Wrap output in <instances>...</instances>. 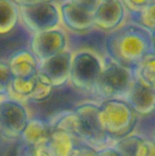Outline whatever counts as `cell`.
<instances>
[{
	"instance_id": "21",
	"label": "cell",
	"mask_w": 155,
	"mask_h": 156,
	"mask_svg": "<svg viewBox=\"0 0 155 156\" xmlns=\"http://www.w3.org/2000/svg\"><path fill=\"white\" fill-rule=\"evenodd\" d=\"M153 50H154L155 53V32L153 35Z\"/></svg>"
},
{
	"instance_id": "5",
	"label": "cell",
	"mask_w": 155,
	"mask_h": 156,
	"mask_svg": "<svg viewBox=\"0 0 155 156\" xmlns=\"http://www.w3.org/2000/svg\"><path fill=\"white\" fill-rule=\"evenodd\" d=\"M66 46V35L58 27L32 34L30 40V50L39 62L65 50Z\"/></svg>"
},
{
	"instance_id": "12",
	"label": "cell",
	"mask_w": 155,
	"mask_h": 156,
	"mask_svg": "<svg viewBox=\"0 0 155 156\" xmlns=\"http://www.w3.org/2000/svg\"><path fill=\"white\" fill-rule=\"evenodd\" d=\"M19 20V6L13 0H0V36L11 33Z\"/></svg>"
},
{
	"instance_id": "8",
	"label": "cell",
	"mask_w": 155,
	"mask_h": 156,
	"mask_svg": "<svg viewBox=\"0 0 155 156\" xmlns=\"http://www.w3.org/2000/svg\"><path fill=\"white\" fill-rule=\"evenodd\" d=\"M128 68L118 63L111 64L102 69L95 84L105 93L111 94L125 90L130 83Z\"/></svg>"
},
{
	"instance_id": "10",
	"label": "cell",
	"mask_w": 155,
	"mask_h": 156,
	"mask_svg": "<svg viewBox=\"0 0 155 156\" xmlns=\"http://www.w3.org/2000/svg\"><path fill=\"white\" fill-rule=\"evenodd\" d=\"M13 78L30 79L38 72L39 61L27 49H20L14 52L7 60Z\"/></svg>"
},
{
	"instance_id": "16",
	"label": "cell",
	"mask_w": 155,
	"mask_h": 156,
	"mask_svg": "<svg viewBox=\"0 0 155 156\" xmlns=\"http://www.w3.org/2000/svg\"><path fill=\"white\" fill-rule=\"evenodd\" d=\"M140 75L145 84L155 86V57L143 61Z\"/></svg>"
},
{
	"instance_id": "3",
	"label": "cell",
	"mask_w": 155,
	"mask_h": 156,
	"mask_svg": "<svg viewBox=\"0 0 155 156\" xmlns=\"http://www.w3.org/2000/svg\"><path fill=\"white\" fill-rule=\"evenodd\" d=\"M20 20L32 34L57 28L61 22L60 8L53 2L19 6Z\"/></svg>"
},
{
	"instance_id": "15",
	"label": "cell",
	"mask_w": 155,
	"mask_h": 156,
	"mask_svg": "<svg viewBox=\"0 0 155 156\" xmlns=\"http://www.w3.org/2000/svg\"><path fill=\"white\" fill-rule=\"evenodd\" d=\"M13 75L7 62L0 60V99L8 96Z\"/></svg>"
},
{
	"instance_id": "2",
	"label": "cell",
	"mask_w": 155,
	"mask_h": 156,
	"mask_svg": "<svg viewBox=\"0 0 155 156\" xmlns=\"http://www.w3.org/2000/svg\"><path fill=\"white\" fill-rule=\"evenodd\" d=\"M30 114L25 103L11 98L0 99V136L9 142H18Z\"/></svg>"
},
{
	"instance_id": "18",
	"label": "cell",
	"mask_w": 155,
	"mask_h": 156,
	"mask_svg": "<svg viewBox=\"0 0 155 156\" xmlns=\"http://www.w3.org/2000/svg\"><path fill=\"white\" fill-rule=\"evenodd\" d=\"M123 5L132 11H141L142 9L153 5L155 0H123Z\"/></svg>"
},
{
	"instance_id": "1",
	"label": "cell",
	"mask_w": 155,
	"mask_h": 156,
	"mask_svg": "<svg viewBox=\"0 0 155 156\" xmlns=\"http://www.w3.org/2000/svg\"><path fill=\"white\" fill-rule=\"evenodd\" d=\"M143 26H126L114 31L108 38L107 50L113 60L125 67L141 64L147 57L153 37Z\"/></svg>"
},
{
	"instance_id": "11",
	"label": "cell",
	"mask_w": 155,
	"mask_h": 156,
	"mask_svg": "<svg viewBox=\"0 0 155 156\" xmlns=\"http://www.w3.org/2000/svg\"><path fill=\"white\" fill-rule=\"evenodd\" d=\"M52 131L48 120L40 117H30L19 141L26 145H33L48 138Z\"/></svg>"
},
{
	"instance_id": "9",
	"label": "cell",
	"mask_w": 155,
	"mask_h": 156,
	"mask_svg": "<svg viewBox=\"0 0 155 156\" xmlns=\"http://www.w3.org/2000/svg\"><path fill=\"white\" fill-rule=\"evenodd\" d=\"M61 22L69 29L83 32L90 29L93 26V14L86 11L71 2L68 1L60 5Z\"/></svg>"
},
{
	"instance_id": "17",
	"label": "cell",
	"mask_w": 155,
	"mask_h": 156,
	"mask_svg": "<svg viewBox=\"0 0 155 156\" xmlns=\"http://www.w3.org/2000/svg\"><path fill=\"white\" fill-rule=\"evenodd\" d=\"M139 23L149 31L155 32V3L139 11Z\"/></svg>"
},
{
	"instance_id": "14",
	"label": "cell",
	"mask_w": 155,
	"mask_h": 156,
	"mask_svg": "<svg viewBox=\"0 0 155 156\" xmlns=\"http://www.w3.org/2000/svg\"><path fill=\"white\" fill-rule=\"evenodd\" d=\"M48 139L49 137L33 145H26L18 141L14 150V156H54Z\"/></svg>"
},
{
	"instance_id": "4",
	"label": "cell",
	"mask_w": 155,
	"mask_h": 156,
	"mask_svg": "<svg viewBox=\"0 0 155 156\" xmlns=\"http://www.w3.org/2000/svg\"><path fill=\"white\" fill-rule=\"evenodd\" d=\"M102 69L100 60L96 55L80 51L72 57L69 79L78 88H90L96 83Z\"/></svg>"
},
{
	"instance_id": "13",
	"label": "cell",
	"mask_w": 155,
	"mask_h": 156,
	"mask_svg": "<svg viewBox=\"0 0 155 156\" xmlns=\"http://www.w3.org/2000/svg\"><path fill=\"white\" fill-rule=\"evenodd\" d=\"M53 90H54V86L51 83V81L48 80V78L38 71L37 74L34 90L30 94L27 102H33L37 104L43 102L48 99H49V97L53 92Z\"/></svg>"
},
{
	"instance_id": "7",
	"label": "cell",
	"mask_w": 155,
	"mask_h": 156,
	"mask_svg": "<svg viewBox=\"0 0 155 156\" xmlns=\"http://www.w3.org/2000/svg\"><path fill=\"white\" fill-rule=\"evenodd\" d=\"M124 5L121 0H101L93 13V23L103 30L116 28L124 18Z\"/></svg>"
},
{
	"instance_id": "19",
	"label": "cell",
	"mask_w": 155,
	"mask_h": 156,
	"mask_svg": "<svg viewBox=\"0 0 155 156\" xmlns=\"http://www.w3.org/2000/svg\"><path fill=\"white\" fill-rule=\"evenodd\" d=\"M69 2L93 14L96 8L99 6L101 0H69Z\"/></svg>"
},
{
	"instance_id": "22",
	"label": "cell",
	"mask_w": 155,
	"mask_h": 156,
	"mask_svg": "<svg viewBox=\"0 0 155 156\" xmlns=\"http://www.w3.org/2000/svg\"><path fill=\"white\" fill-rule=\"evenodd\" d=\"M3 140H5V139H3V138H2V137H1V136H0V143H1V142H2V141H3Z\"/></svg>"
},
{
	"instance_id": "6",
	"label": "cell",
	"mask_w": 155,
	"mask_h": 156,
	"mask_svg": "<svg viewBox=\"0 0 155 156\" xmlns=\"http://www.w3.org/2000/svg\"><path fill=\"white\" fill-rule=\"evenodd\" d=\"M72 57L71 52L65 49L60 53L39 62L38 71L48 78L54 88L60 87L69 79Z\"/></svg>"
},
{
	"instance_id": "20",
	"label": "cell",
	"mask_w": 155,
	"mask_h": 156,
	"mask_svg": "<svg viewBox=\"0 0 155 156\" xmlns=\"http://www.w3.org/2000/svg\"><path fill=\"white\" fill-rule=\"evenodd\" d=\"M18 6H24V5H31L42 2H48L53 0H13Z\"/></svg>"
}]
</instances>
